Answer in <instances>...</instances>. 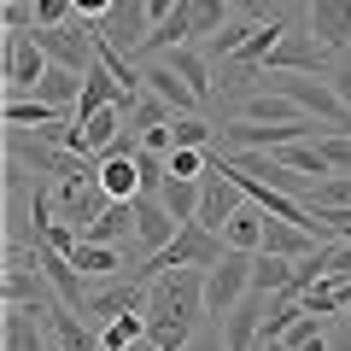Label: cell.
I'll list each match as a JSON object with an SVG mask.
<instances>
[{
	"instance_id": "cell-1",
	"label": "cell",
	"mask_w": 351,
	"mask_h": 351,
	"mask_svg": "<svg viewBox=\"0 0 351 351\" xmlns=\"http://www.w3.org/2000/svg\"><path fill=\"white\" fill-rule=\"evenodd\" d=\"M147 334L158 351H188L193 328H199L205 311V269H176V276H158L147 287Z\"/></svg>"
},
{
	"instance_id": "cell-2",
	"label": "cell",
	"mask_w": 351,
	"mask_h": 351,
	"mask_svg": "<svg viewBox=\"0 0 351 351\" xmlns=\"http://www.w3.org/2000/svg\"><path fill=\"white\" fill-rule=\"evenodd\" d=\"M223 234H211L205 223H182L176 228V240L164 252H152V258H141V269L135 276H147V281H158V276H170V269H211V263H223Z\"/></svg>"
},
{
	"instance_id": "cell-3",
	"label": "cell",
	"mask_w": 351,
	"mask_h": 351,
	"mask_svg": "<svg viewBox=\"0 0 351 351\" xmlns=\"http://www.w3.org/2000/svg\"><path fill=\"white\" fill-rule=\"evenodd\" d=\"M269 88H281L304 117H316V123H328V129L351 123V112H346V100L334 94V82H322V76H311V71H269Z\"/></svg>"
},
{
	"instance_id": "cell-4",
	"label": "cell",
	"mask_w": 351,
	"mask_h": 351,
	"mask_svg": "<svg viewBox=\"0 0 351 351\" xmlns=\"http://www.w3.org/2000/svg\"><path fill=\"white\" fill-rule=\"evenodd\" d=\"M246 293H252V252H223V263L205 269V311H211V322H223Z\"/></svg>"
},
{
	"instance_id": "cell-5",
	"label": "cell",
	"mask_w": 351,
	"mask_h": 351,
	"mask_svg": "<svg viewBox=\"0 0 351 351\" xmlns=\"http://www.w3.org/2000/svg\"><path fill=\"white\" fill-rule=\"evenodd\" d=\"M199 188H205V199H199V223L211 228V234H223V223L240 211V205H246V188L234 182V164H228L223 152H211V170H205Z\"/></svg>"
},
{
	"instance_id": "cell-6",
	"label": "cell",
	"mask_w": 351,
	"mask_h": 351,
	"mask_svg": "<svg viewBox=\"0 0 351 351\" xmlns=\"http://www.w3.org/2000/svg\"><path fill=\"white\" fill-rule=\"evenodd\" d=\"M53 205H59V217L76 228V234H82V228L94 223V217H100L112 199H106V188H100V176H94V170H76V176H59Z\"/></svg>"
},
{
	"instance_id": "cell-7",
	"label": "cell",
	"mask_w": 351,
	"mask_h": 351,
	"mask_svg": "<svg viewBox=\"0 0 351 351\" xmlns=\"http://www.w3.org/2000/svg\"><path fill=\"white\" fill-rule=\"evenodd\" d=\"M47 71H53V59L41 53L36 29L6 41V100H18V94H36V82H41Z\"/></svg>"
},
{
	"instance_id": "cell-8",
	"label": "cell",
	"mask_w": 351,
	"mask_h": 351,
	"mask_svg": "<svg viewBox=\"0 0 351 351\" xmlns=\"http://www.w3.org/2000/svg\"><path fill=\"white\" fill-rule=\"evenodd\" d=\"M29 263H36L41 276L53 281V293H59V299L71 304V311H82V304L94 299V293H88V276H82V269H76L71 258H64L59 246H47V240H36V246H29Z\"/></svg>"
},
{
	"instance_id": "cell-9",
	"label": "cell",
	"mask_w": 351,
	"mask_h": 351,
	"mask_svg": "<svg viewBox=\"0 0 351 351\" xmlns=\"http://www.w3.org/2000/svg\"><path fill=\"white\" fill-rule=\"evenodd\" d=\"M6 158H24L29 170H41V176H76V170H82V158H76V152H64L59 141H47V135L29 141L24 129H12V141H6Z\"/></svg>"
},
{
	"instance_id": "cell-10",
	"label": "cell",
	"mask_w": 351,
	"mask_h": 351,
	"mask_svg": "<svg viewBox=\"0 0 351 351\" xmlns=\"http://www.w3.org/2000/svg\"><path fill=\"white\" fill-rule=\"evenodd\" d=\"M263 311H269V293H246V299L217 322V328H223V346H228V351H258V339H263Z\"/></svg>"
},
{
	"instance_id": "cell-11",
	"label": "cell",
	"mask_w": 351,
	"mask_h": 351,
	"mask_svg": "<svg viewBox=\"0 0 351 351\" xmlns=\"http://www.w3.org/2000/svg\"><path fill=\"white\" fill-rule=\"evenodd\" d=\"M135 217H141V223H135V252H141V258L164 252V246L176 240V228H182L170 211H164V199H158V193H141V199H135Z\"/></svg>"
},
{
	"instance_id": "cell-12",
	"label": "cell",
	"mask_w": 351,
	"mask_h": 351,
	"mask_svg": "<svg viewBox=\"0 0 351 351\" xmlns=\"http://www.w3.org/2000/svg\"><path fill=\"white\" fill-rule=\"evenodd\" d=\"M263 71H311V76H322V71H328V47L311 36V29H287Z\"/></svg>"
},
{
	"instance_id": "cell-13",
	"label": "cell",
	"mask_w": 351,
	"mask_h": 351,
	"mask_svg": "<svg viewBox=\"0 0 351 351\" xmlns=\"http://www.w3.org/2000/svg\"><path fill=\"white\" fill-rule=\"evenodd\" d=\"M59 299V293H53V281L41 276H29L24 269V246H6V304H36V311H47V304Z\"/></svg>"
},
{
	"instance_id": "cell-14",
	"label": "cell",
	"mask_w": 351,
	"mask_h": 351,
	"mask_svg": "<svg viewBox=\"0 0 351 351\" xmlns=\"http://www.w3.org/2000/svg\"><path fill=\"white\" fill-rule=\"evenodd\" d=\"M47 339H53L47 311H36V304H6V351H53Z\"/></svg>"
},
{
	"instance_id": "cell-15",
	"label": "cell",
	"mask_w": 351,
	"mask_h": 351,
	"mask_svg": "<svg viewBox=\"0 0 351 351\" xmlns=\"http://www.w3.org/2000/svg\"><path fill=\"white\" fill-rule=\"evenodd\" d=\"M141 82H147V94H152V100H164L176 117H193V112L205 106L199 94H193V88H188L182 76L170 71V64H147V71H141Z\"/></svg>"
},
{
	"instance_id": "cell-16",
	"label": "cell",
	"mask_w": 351,
	"mask_h": 351,
	"mask_svg": "<svg viewBox=\"0 0 351 351\" xmlns=\"http://www.w3.org/2000/svg\"><path fill=\"white\" fill-rule=\"evenodd\" d=\"M94 176H100L106 199H141V193H147V182H141V158H135V152H106Z\"/></svg>"
},
{
	"instance_id": "cell-17",
	"label": "cell",
	"mask_w": 351,
	"mask_h": 351,
	"mask_svg": "<svg viewBox=\"0 0 351 351\" xmlns=\"http://www.w3.org/2000/svg\"><path fill=\"white\" fill-rule=\"evenodd\" d=\"M311 36L328 53L351 47V0H311Z\"/></svg>"
},
{
	"instance_id": "cell-18",
	"label": "cell",
	"mask_w": 351,
	"mask_h": 351,
	"mask_svg": "<svg viewBox=\"0 0 351 351\" xmlns=\"http://www.w3.org/2000/svg\"><path fill=\"white\" fill-rule=\"evenodd\" d=\"M135 199H112L106 205L100 217H94V223L82 228V240H100V246H123V240H135Z\"/></svg>"
},
{
	"instance_id": "cell-19",
	"label": "cell",
	"mask_w": 351,
	"mask_h": 351,
	"mask_svg": "<svg viewBox=\"0 0 351 351\" xmlns=\"http://www.w3.org/2000/svg\"><path fill=\"white\" fill-rule=\"evenodd\" d=\"M263 228H269V211H258V205L246 199V205L223 223V246H228V252H263Z\"/></svg>"
},
{
	"instance_id": "cell-20",
	"label": "cell",
	"mask_w": 351,
	"mask_h": 351,
	"mask_svg": "<svg viewBox=\"0 0 351 351\" xmlns=\"http://www.w3.org/2000/svg\"><path fill=\"white\" fill-rule=\"evenodd\" d=\"M47 328H53V339H59V351H106V346H100V334H88L64 299H53V304H47Z\"/></svg>"
},
{
	"instance_id": "cell-21",
	"label": "cell",
	"mask_w": 351,
	"mask_h": 351,
	"mask_svg": "<svg viewBox=\"0 0 351 351\" xmlns=\"http://www.w3.org/2000/svg\"><path fill=\"white\" fill-rule=\"evenodd\" d=\"M36 100H47V106H59L64 117H76V100H82V71H64V64H53V71L36 82Z\"/></svg>"
},
{
	"instance_id": "cell-22",
	"label": "cell",
	"mask_w": 351,
	"mask_h": 351,
	"mask_svg": "<svg viewBox=\"0 0 351 351\" xmlns=\"http://www.w3.org/2000/svg\"><path fill=\"white\" fill-rule=\"evenodd\" d=\"M24 123H36V135H47L53 123H64V112L36 100V94H18V100H6V129H24Z\"/></svg>"
},
{
	"instance_id": "cell-23",
	"label": "cell",
	"mask_w": 351,
	"mask_h": 351,
	"mask_svg": "<svg viewBox=\"0 0 351 351\" xmlns=\"http://www.w3.org/2000/svg\"><path fill=\"white\" fill-rule=\"evenodd\" d=\"M158 199H164V211L176 217V223H199V199H205V188L199 182H188V176H170L158 188Z\"/></svg>"
},
{
	"instance_id": "cell-24",
	"label": "cell",
	"mask_w": 351,
	"mask_h": 351,
	"mask_svg": "<svg viewBox=\"0 0 351 351\" xmlns=\"http://www.w3.org/2000/svg\"><path fill=\"white\" fill-rule=\"evenodd\" d=\"M246 117L252 123H304V112L281 94V88H258V94L246 100Z\"/></svg>"
},
{
	"instance_id": "cell-25",
	"label": "cell",
	"mask_w": 351,
	"mask_h": 351,
	"mask_svg": "<svg viewBox=\"0 0 351 351\" xmlns=\"http://www.w3.org/2000/svg\"><path fill=\"white\" fill-rule=\"evenodd\" d=\"M287 287H293V258L252 252V293H287Z\"/></svg>"
},
{
	"instance_id": "cell-26",
	"label": "cell",
	"mask_w": 351,
	"mask_h": 351,
	"mask_svg": "<svg viewBox=\"0 0 351 351\" xmlns=\"http://www.w3.org/2000/svg\"><path fill=\"white\" fill-rule=\"evenodd\" d=\"M141 339H152L147 334V311H123V316H112V322L100 328V346L106 351H135Z\"/></svg>"
},
{
	"instance_id": "cell-27",
	"label": "cell",
	"mask_w": 351,
	"mask_h": 351,
	"mask_svg": "<svg viewBox=\"0 0 351 351\" xmlns=\"http://www.w3.org/2000/svg\"><path fill=\"white\" fill-rule=\"evenodd\" d=\"M164 64H170V71L182 76V82H188L193 94H199V100H217V82H211V64H205L199 53H188V47H170V59H164Z\"/></svg>"
},
{
	"instance_id": "cell-28",
	"label": "cell",
	"mask_w": 351,
	"mask_h": 351,
	"mask_svg": "<svg viewBox=\"0 0 351 351\" xmlns=\"http://www.w3.org/2000/svg\"><path fill=\"white\" fill-rule=\"evenodd\" d=\"M182 36H193V24H188V12L176 6L164 24H152V29H147V41H141L135 53H141V59H152V53H170V47H182Z\"/></svg>"
},
{
	"instance_id": "cell-29",
	"label": "cell",
	"mask_w": 351,
	"mask_h": 351,
	"mask_svg": "<svg viewBox=\"0 0 351 351\" xmlns=\"http://www.w3.org/2000/svg\"><path fill=\"white\" fill-rule=\"evenodd\" d=\"M71 263L82 269V276H117V269H123V246H100V240H82V246L71 252Z\"/></svg>"
},
{
	"instance_id": "cell-30",
	"label": "cell",
	"mask_w": 351,
	"mask_h": 351,
	"mask_svg": "<svg viewBox=\"0 0 351 351\" xmlns=\"http://www.w3.org/2000/svg\"><path fill=\"white\" fill-rule=\"evenodd\" d=\"M258 24H263V18H246V12L228 18V24L211 36V53H217V59H240V53H246V41L258 36Z\"/></svg>"
},
{
	"instance_id": "cell-31",
	"label": "cell",
	"mask_w": 351,
	"mask_h": 351,
	"mask_svg": "<svg viewBox=\"0 0 351 351\" xmlns=\"http://www.w3.org/2000/svg\"><path fill=\"white\" fill-rule=\"evenodd\" d=\"M228 6H234V0H182V12H188L193 36H217V29L228 24Z\"/></svg>"
},
{
	"instance_id": "cell-32",
	"label": "cell",
	"mask_w": 351,
	"mask_h": 351,
	"mask_svg": "<svg viewBox=\"0 0 351 351\" xmlns=\"http://www.w3.org/2000/svg\"><path fill=\"white\" fill-rule=\"evenodd\" d=\"M316 147H322V158H328V170H334V176H351V135H339V129L322 123Z\"/></svg>"
},
{
	"instance_id": "cell-33",
	"label": "cell",
	"mask_w": 351,
	"mask_h": 351,
	"mask_svg": "<svg viewBox=\"0 0 351 351\" xmlns=\"http://www.w3.org/2000/svg\"><path fill=\"white\" fill-rule=\"evenodd\" d=\"M287 351H328V334H322V322L316 316H299V322L287 328V339H281Z\"/></svg>"
},
{
	"instance_id": "cell-34",
	"label": "cell",
	"mask_w": 351,
	"mask_h": 351,
	"mask_svg": "<svg viewBox=\"0 0 351 351\" xmlns=\"http://www.w3.org/2000/svg\"><path fill=\"white\" fill-rule=\"evenodd\" d=\"M170 135H176V147H211L217 129L205 123L199 112H193V117H170Z\"/></svg>"
},
{
	"instance_id": "cell-35",
	"label": "cell",
	"mask_w": 351,
	"mask_h": 351,
	"mask_svg": "<svg viewBox=\"0 0 351 351\" xmlns=\"http://www.w3.org/2000/svg\"><path fill=\"white\" fill-rule=\"evenodd\" d=\"M304 205H346V211H351V176H328V182H316V188L304 193Z\"/></svg>"
},
{
	"instance_id": "cell-36",
	"label": "cell",
	"mask_w": 351,
	"mask_h": 351,
	"mask_svg": "<svg viewBox=\"0 0 351 351\" xmlns=\"http://www.w3.org/2000/svg\"><path fill=\"white\" fill-rule=\"evenodd\" d=\"M311 217H316V228H322V234L351 240V211H346V205H311Z\"/></svg>"
},
{
	"instance_id": "cell-37",
	"label": "cell",
	"mask_w": 351,
	"mask_h": 351,
	"mask_svg": "<svg viewBox=\"0 0 351 351\" xmlns=\"http://www.w3.org/2000/svg\"><path fill=\"white\" fill-rule=\"evenodd\" d=\"M36 6V29H59L76 18V0H29Z\"/></svg>"
},
{
	"instance_id": "cell-38",
	"label": "cell",
	"mask_w": 351,
	"mask_h": 351,
	"mask_svg": "<svg viewBox=\"0 0 351 351\" xmlns=\"http://www.w3.org/2000/svg\"><path fill=\"white\" fill-rule=\"evenodd\" d=\"M188 351H228V346H223V328H217V334H211V328H193Z\"/></svg>"
},
{
	"instance_id": "cell-39",
	"label": "cell",
	"mask_w": 351,
	"mask_h": 351,
	"mask_svg": "<svg viewBox=\"0 0 351 351\" xmlns=\"http://www.w3.org/2000/svg\"><path fill=\"white\" fill-rule=\"evenodd\" d=\"M117 0H76V18H88V24H100L106 12H112Z\"/></svg>"
},
{
	"instance_id": "cell-40",
	"label": "cell",
	"mask_w": 351,
	"mask_h": 351,
	"mask_svg": "<svg viewBox=\"0 0 351 351\" xmlns=\"http://www.w3.org/2000/svg\"><path fill=\"white\" fill-rule=\"evenodd\" d=\"M328 82H334V94H339V100H346V112H351V64H339V71L328 76Z\"/></svg>"
},
{
	"instance_id": "cell-41",
	"label": "cell",
	"mask_w": 351,
	"mask_h": 351,
	"mask_svg": "<svg viewBox=\"0 0 351 351\" xmlns=\"http://www.w3.org/2000/svg\"><path fill=\"white\" fill-rule=\"evenodd\" d=\"M176 6H182V0H147V24H164Z\"/></svg>"
},
{
	"instance_id": "cell-42",
	"label": "cell",
	"mask_w": 351,
	"mask_h": 351,
	"mask_svg": "<svg viewBox=\"0 0 351 351\" xmlns=\"http://www.w3.org/2000/svg\"><path fill=\"white\" fill-rule=\"evenodd\" d=\"M234 12H246V18H276V12H269V0H234Z\"/></svg>"
},
{
	"instance_id": "cell-43",
	"label": "cell",
	"mask_w": 351,
	"mask_h": 351,
	"mask_svg": "<svg viewBox=\"0 0 351 351\" xmlns=\"http://www.w3.org/2000/svg\"><path fill=\"white\" fill-rule=\"evenodd\" d=\"M287 6H299V0H287Z\"/></svg>"
},
{
	"instance_id": "cell-44",
	"label": "cell",
	"mask_w": 351,
	"mask_h": 351,
	"mask_svg": "<svg viewBox=\"0 0 351 351\" xmlns=\"http://www.w3.org/2000/svg\"><path fill=\"white\" fill-rule=\"evenodd\" d=\"M346 316H351V304H346Z\"/></svg>"
}]
</instances>
